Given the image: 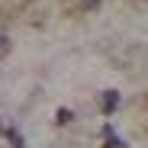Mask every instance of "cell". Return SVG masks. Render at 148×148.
I'll return each instance as SVG.
<instances>
[{
  "label": "cell",
  "instance_id": "7a4b0ae2",
  "mask_svg": "<svg viewBox=\"0 0 148 148\" xmlns=\"http://www.w3.org/2000/svg\"><path fill=\"white\" fill-rule=\"evenodd\" d=\"M58 122L64 126V122H71V110H58Z\"/></svg>",
  "mask_w": 148,
  "mask_h": 148
},
{
  "label": "cell",
  "instance_id": "6da1fadb",
  "mask_svg": "<svg viewBox=\"0 0 148 148\" xmlns=\"http://www.w3.org/2000/svg\"><path fill=\"white\" fill-rule=\"evenodd\" d=\"M116 106H119V93H116V90H106L103 100H100V110H103V113H113Z\"/></svg>",
  "mask_w": 148,
  "mask_h": 148
},
{
  "label": "cell",
  "instance_id": "3957f363",
  "mask_svg": "<svg viewBox=\"0 0 148 148\" xmlns=\"http://www.w3.org/2000/svg\"><path fill=\"white\" fill-rule=\"evenodd\" d=\"M7 48H10V42H7V36H3V32H0V55H3Z\"/></svg>",
  "mask_w": 148,
  "mask_h": 148
},
{
  "label": "cell",
  "instance_id": "277c9868",
  "mask_svg": "<svg viewBox=\"0 0 148 148\" xmlns=\"http://www.w3.org/2000/svg\"><path fill=\"white\" fill-rule=\"evenodd\" d=\"M81 3H84L87 10H93V7H100V0H81Z\"/></svg>",
  "mask_w": 148,
  "mask_h": 148
}]
</instances>
